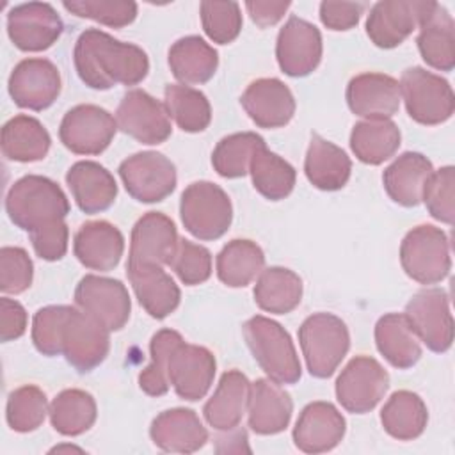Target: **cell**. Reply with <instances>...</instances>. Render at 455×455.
Instances as JSON below:
<instances>
[{
    "label": "cell",
    "mask_w": 455,
    "mask_h": 455,
    "mask_svg": "<svg viewBox=\"0 0 455 455\" xmlns=\"http://www.w3.org/2000/svg\"><path fill=\"white\" fill-rule=\"evenodd\" d=\"M50 423L62 435H80L87 432L98 416L96 402L84 389H64L50 403Z\"/></svg>",
    "instance_id": "41"
},
{
    "label": "cell",
    "mask_w": 455,
    "mask_h": 455,
    "mask_svg": "<svg viewBox=\"0 0 455 455\" xmlns=\"http://www.w3.org/2000/svg\"><path fill=\"white\" fill-rule=\"evenodd\" d=\"M432 7L425 0H382L366 18V34L379 48L389 50L402 44L416 30Z\"/></svg>",
    "instance_id": "15"
},
{
    "label": "cell",
    "mask_w": 455,
    "mask_h": 455,
    "mask_svg": "<svg viewBox=\"0 0 455 455\" xmlns=\"http://www.w3.org/2000/svg\"><path fill=\"white\" fill-rule=\"evenodd\" d=\"M133 293L146 313L156 320L169 316L181 300L174 279L158 265H126Z\"/></svg>",
    "instance_id": "27"
},
{
    "label": "cell",
    "mask_w": 455,
    "mask_h": 455,
    "mask_svg": "<svg viewBox=\"0 0 455 455\" xmlns=\"http://www.w3.org/2000/svg\"><path fill=\"white\" fill-rule=\"evenodd\" d=\"M68 306H44L32 320V341L43 355H60V327Z\"/></svg>",
    "instance_id": "51"
},
{
    "label": "cell",
    "mask_w": 455,
    "mask_h": 455,
    "mask_svg": "<svg viewBox=\"0 0 455 455\" xmlns=\"http://www.w3.org/2000/svg\"><path fill=\"white\" fill-rule=\"evenodd\" d=\"M400 140V130L391 119H364L352 128L350 149L363 164L379 165L398 151Z\"/></svg>",
    "instance_id": "36"
},
{
    "label": "cell",
    "mask_w": 455,
    "mask_h": 455,
    "mask_svg": "<svg viewBox=\"0 0 455 455\" xmlns=\"http://www.w3.org/2000/svg\"><path fill=\"white\" fill-rule=\"evenodd\" d=\"M50 411L46 395L37 386L27 384L14 389L5 405V419L7 425L14 432H32L39 428Z\"/></svg>",
    "instance_id": "45"
},
{
    "label": "cell",
    "mask_w": 455,
    "mask_h": 455,
    "mask_svg": "<svg viewBox=\"0 0 455 455\" xmlns=\"http://www.w3.org/2000/svg\"><path fill=\"white\" fill-rule=\"evenodd\" d=\"M66 183L76 206L89 215L108 210L117 196L114 176L103 165L91 160L73 164L66 174Z\"/></svg>",
    "instance_id": "28"
},
{
    "label": "cell",
    "mask_w": 455,
    "mask_h": 455,
    "mask_svg": "<svg viewBox=\"0 0 455 455\" xmlns=\"http://www.w3.org/2000/svg\"><path fill=\"white\" fill-rule=\"evenodd\" d=\"M73 60L80 80L96 91L117 84L137 85L149 71V59L140 46L117 41L100 28H87L78 36Z\"/></svg>",
    "instance_id": "1"
},
{
    "label": "cell",
    "mask_w": 455,
    "mask_h": 455,
    "mask_svg": "<svg viewBox=\"0 0 455 455\" xmlns=\"http://www.w3.org/2000/svg\"><path fill=\"white\" fill-rule=\"evenodd\" d=\"M215 370V355L208 348L183 341L171 355L169 382L180 398L196 402L210 391Z\"/></svg>",
    "instance_id": "20"
},
{
    "label": "cell",
    "mask_w": 455,
    "mask_h": 455,
    "mask_svg": "<svg viewBox=\"0 0 455 455\" xmlns=\"http://www.w3.org/2000/svg\"><path fill=\"white\" fill-rule=\"evenodd\" d=\"M265 267L261 247L247 238L228 242L217 254V275L229 288H243L251 284Z\"/></svg>",
    "instance_id": "39"
},
{
    "label": "cell",
    "mask_w": 455,
    "mask_h": 455,
    "mask_svg": "<svg viewBox=\"0 0 455 455\" xmlns=\"http://www.w3.org/2000/svg\"><path fill=\"white\" fill-rule=\"evenodd\" d=\"M178 242L174 222L160 212H148L132 229L126 265H169Z\"/></svg>",
    "instance_id": "19"
},
{
    "label": "cell",
    "mask_w": 455,
    "mask_h": 455,
    "mask_svg": "<svg viewBox=\"0 0 455 455\" xmlns=\"http://www.w3.org/2000/svg\"><path fill=\"white\" fill-rule=\"evenodd\" d=\"M249 391L251 382L242 371H224L217 389L203 407L206 423L220 432L236 428L247 409Z\"/></svg>",
    "instance_id": "31"
},
{
    "label": "cell",
    "mask_w": 455,
    "mask_h": 455,
    "mask_svg": "<svg viewBox=\"0 0 455 455\" xmlns=\"http://www.w3.org/2000/svg\"><path fill=\"white\" fill-rule=\"evenodd\" d=\"M455 169L451 165L434 171L425 185L423 197L428 213L444 224L455 219Z\"/></svg>",
    "instance_id": "48"
},
{
    "label": "cell",
    "mask_w": 455,
    "mask_h": 455,
    "mask_svg": "<svg viewBox=\"0 0 455 455\" xmlns=\"http://www.w3.org/2000/svg\"><path fill=\"white\" fill-rule=\"evenodd\" d=\"M293 402L281 384L270 379H256L251 384L247 419L252 432L274 435L283 432L291 419Z\"/></svg>",
    "instance_id": "25"
},
{
    "label": "cell",
    "mask_w": 455,
    "mask_h": 455,
    "mask_svg": "<svg viewBox=\"0 0 455 455\" xmlns=\"http://www.w3.org/2000/svg\"><path fill=\"white\" fill-rule=\"evenodd\" d=\"M180 217L185 229L196 238L217 240L231 226V199L212 181H194L181 194Z\"/></svg>",
    "instance_id": "5"
},
{
    "label": "cell",
    "mask_w": 455,
    "mask_h": 455,
    "mask_svg": "<svg viewBox=\"0 0 455 455\" xmlns=\"http://www.w3.org/2000/svg\"><path fill=\"white\" fill-rule=\"evenodd\" d=\"M5 212L14 226L32 233L46 224L64 220L69 201L50 178L28 174L12 183L5 196Z\"/></svg>",
    "instance_id": "2"
},
{
    "label": "cell",
    "mask_w": 455,
    "mask_h": 455,
    "mask_svg": "<svg viewBox=\"0 0 455 455\" xmlns=\"http://www.w3.org/2000/svg\"><path fill=\"white\" fill-rule=\"evenodd\" d=\"M108 329L82 309L68 306L60 327V355L78 370L87 373L100 366L108 355Z\"/></svg>",
    "instance_id": "8"
},
{
    "label": "cell",
    "mask_w": 455,
    "mask_h": 455,
    "mask_svg": "<svg viewBox=\"0 0 455 455\" xmlns=\"http://www.w3.org/2000/svg\"><path fill=\"white\" fill-rule=\"evenodd\" d=\"M428 411L419 395L400 389L395 391L380 411L384 430L398 441H412L419 437L427 427Z\"/></svg>",
    "instance_id": "38"
},
{
    "label": "cell",
    "mask_w": 455,
    "mask_h": 455,
    "mask_svg": "<svg viewBox=\"0 0 455 455\" xmlns=\"http://www.w3.org/2000/svg\"><path fill=\"white\" fill-rule=\"evenodd\" d=\"M201 23L204 34L219 44L235 41L242 30V12L236 2H201Z\"/></svg>",
    "instance_id": "46"
},
{
    "label": "cell",
    "mask_w": 455,
    "mask_h": 455,
    "mask_svg": "<svg viewBox=\"0 0 455 455\" xmlns=\"http://www.w3.org/2000/svg\"><path fill=\"white\" fill-rule=\"evenodd\" d=\"M400 84L384 73L355 75L347 85L348 108L366 119H389L400 107Z\"/></svg>",
    "instance_id": "23"
},
{
    "label": "cell",
    "mask_w": 455,
    "mask_h": 455,
    "mask_svg": "<svg viewBox=\"0 0 455 455\" xmlns=\"http://www.w3.org/2000/svg\"><path fill=\"white\" fill-rule=\"evenodd\" d=\"M347 430L343 414L331 402L307 403L293 427V443L304 453H323L336 448Z\"/></svg>",
    "instance_id": "21"
},
{
    "label": "cell",
    "mask_w": 455,
    "mask_h": 455,
    "mask_svg": "<svg viewBox=\"0 0 455 455\" xmlns=\"http://www.w3.org/2000/svg\"><path fill=\"white\" fill-rule=\"evenodd\" d=\"M117 172L126 192L140 203L164 201L172 194L178 181L174 164L156 151H142L124 158Z\"/></svg>",
    "instance_id": "10"
},
{
    "label": "cell",
    "mask_w": 455,
    "mask_h": 455,
    "mask_svg": "<svg viewBox=\"0 0 455 455\" xmlns=\"http://www.w3.org/2000/svg\"><path fill=\"white\" fill-rule=\"evenodd\" d=\"M27 331L25 307L9 297L0 299V339L4 343L18 339Z\"/></svg>",
    "instance_id": "54"
},
{
    "label": "cell",
    "mask_w": 455,
    "mask_h": 455,
    "mask_svg": "<svg viewBox=\"0 0 455 455\" xmlns=\"http://www.w3.org/2000/svg\"><path fill=\"white\" fill-rule=\"evenodd\" d=\"M249 172L254 188L270 201H281L288 197L297 180L293 165L279 155L272 153L267 144L259 146L252 155Z\"/></svg>",
    "instance_id": "40"
},
{
    "label": "cell",
    "mask_w": 455,
    "mask_h": 455,
    "mask_svg": "<svg viewBox=\"0 0 455 455\" xmlns=\"http://www.w3.org/2000/svg\"><path fill=\"white\" fill-rule=\"evenodd\" d=\"M123 251V233L107 220H91L82 224L73 240V252L76 259L91 270H114L121 261Z\"/></svg>",
    "instance_id": "24"
},
{
    "label": "cell",
    "mask_w": 455,
    "mask_h": 455,
    "mask_svg": "<svg viewBox=\"0 0 455 455\" xmlns=\"http://www.w3.org/2000/svg\"><path fill=\"white\" fill-rule=\"evenodd\" d=\"M375 343L384 359L398 368L407 370L421 357V343L405 313H387L375 323Z\"/></svg>",
    "instance_id": "33"
},
{
    "label": "cell",
    "mask_w": 455,
    "mask_h": 455,
    "mask_svg": "<svg viewBox=\"0 0 455 455\" xmlns=\"http://www.w3.org/2000/svg\"><path fill=\"white\" fill-rule=\"evenodd\" d=\"M34 277V265L30 256L21 247L0 249V290L4 293H23Z\"/></svg>",
    "instance_id": "50"
},
{
    "label": "cell",
    "mask_w": 455,
    "mask_h": 455,
    "mask_svg": "<svg viewBox=\"0 0 455 455\" xmlns=\"http://www.w3.org/2000/svg\"><path fill=\"white\" fill-rule=\"evenodd\" d=\"M387 387L389 375L384 366L370 355H355L336 380V398L345 411L364 414L375 409Z\"/></svg>",
    "instance_id": "9"
},
{
    "label": "cell",
    "mask_w": 455,
    "mask_h": 455,
    "mask_svg": "<svg viewBox=\"0 0 455 455\" xmlns=\"http://www.w3.org/2000/svg\"><path fill=\"white\" fill-rule=\"evenodd\" d=\"M243 338L252 357L267 377L277 384H295L300 375V361L290 334L281 323L256 315L243 323Z\"/></svg>",
    "instance_id": "3"
},
{
    "label": "cell",
    "mask_w": 455,
    "mask_h": 455,
    "mask_svg": "<svg viewBox=\"0 0 455 455\" xmlns=\"http://www.w3.org/2000/svg\"><path fill=\"white\" fill-rule=\"evenodd\" d=\"M62 5L80 18L94 20L112 28L126 27L137 18V4L130 0H75Z\"/></svg>",
    "instance_id": "47"
},
{
    "label": "cell",
    "mask_w": 455,
    "mask_h": 455,
    "mask_svg": "<svg viewBox=\"0 0 455 455\" xmlns=\"http://www.w3.org/2000/svg\"><path fill=\"white\" fill-rule=\"evenodd\" d=\"M165 108L178 128L188 133H197L208 128L212 121V107L208 98L183 84H169L164 91Z\"/></svg>",
    "instance_id": "42"
},
{
    "label": "cell",
    "mask_w": 455,
    "mask_h": 455,
    "mask_svg": "<svg viewBox=\"0 0 455 455\" xmlns=\"http://www.w3.org/2000/svg\"><path fill=\"white\" fill-rule=\"evenodd\" d=\"M149 437L164 451L194 453L208 441V432L192 409L176 407L160 412L151 427Z\"/></svg>",
    "instance_id": "26"
},
{
    "label": "cell",
    "mask_w": 455,
    "mask_h": 455,
    "mask_svg": "<svg viewBox=\"0 0 455 455\" xmlns=\"http://www.w3.org/2000/svg\"><path fill=\"white\" fill-rule=\"evenodd\" d=\"M352 171V162L347 153L320 137L318 133L311 135V142L304 160V172L309 183L320 190H339L347 185Z\"/></svg>",
    "instance_id": "32"
},
{
    "label": "cell",
    "mask_w": 455,
    "mask_h": 455,
    "mask_svg": "<svg viewBox=\"0 0 455 455\" xmlns=\"http://www.w3.org/2000/svg\"><path fill=\"white\" fill-rule=\"evenodd\" d=\"M364 4L355 2H322L320 20L331 30H350L359 23Z\"/></svg>",
    "instance_id": "53"
},
{
    "label": "cell",
    "mask_w": 455,
    "mask_h": 455,
    "mask_svg": "<svg viewBox=\"0 0 455 455\" xmlns=\"http://www.w3.org/2000/svg\"><path fill=\"white\" fill-rule=\"evenodd\" d=\"M185 339L172 329H160L149 343L151 363L139 373V387L149 396H162L169 391V363L178 345Z\"/></svg>",
    "instance_id": "43"
},
{
    "label": "cell",
    "mask_w": 455,
    "mask_h": 455,
    "mask_svg": "<svg viewBox=\"0 0 455 455\" xmlns=\"http://www.w3.org/2000/svg\"><path fill=\"white\" fill-rule=\"evenodd\" d=\"M75 304L108 331L123 329L132 311L126 286L119 279L100 277L94 274L82 277L76 284Z\"/></svg>",
    "instance_id": "14"
},
{
    "label": "cell",
    "mask_w": 455,
    "mask_h": 455,
    "mask_svg": "<svg viewBox=\"0 0 455 455\" xmlns=\"http://www.w3.org/2000/svg\"><path fill=\"white\" fill-rule=\"evenodd\" d=\"M116 121L121 132L148 146L162 144L172 133L165 103L142 89H132L123 96L116 110Z\"/></svg>",
    "instance_id": "13"
},
{
    "label": "cell",
    "mask_w": 455,
    "mask_h": 455,
    "mask_svg": "<svg viewBox=\"0 0 455 455\" xmlns=\"http://www.w3.org/2000/svg\"><path fill=\"white\" fill-rule=\"evenodd\" d=\"M421 59L434 69L451 71L455 66V23L451 14L437 2L423 16L416 39Z\"/></svg>",
    "instance_id": "29"
},
{
    "label": "cell",
    "mask_w": 455,
    "mask_h": 455,
    "mask_svg": "<svg viewBox=\"0 0 455 455\" xmlns=\"http://www.w3.org/2000/svg\"><path fill=\"white\" fill-rule=\"evenodd\" d=\"M290 2H261V0H249L245 2V9L251 16V20L259 27V28H267L275 25L284 12L290 9Z\"/></svg>",
    "instance_id": "55"
},
{
    "label": "cell",
    "mask_w": 455,
    "mask_h": 455,
    "mask_svg": "<svg viewBox=\"0 0 455 455\" xmlns=\"http://www.w3.org/2000/svg\"><path fill=\"white\" fill-rule=\"evenodd\" d=\"M299 343L307 371L316 379H327L347 355L350 334L339 316L315 313L299 327Z\"/></svg>",
    "instance_id": "4"
},
{
    "label": "cell",
    "mask_w": 455,
    "mask_h": 455,
    "mask_svg": "<svg viewBox=\"0 0 455 455\" xmlns=\"http://www.w3.org/2000/svg\"><path fill=\"white\" fill-rule=\"evenodd\" d=\"M405 316L428 350L443 354L451 347L453 318L450 313V299L444 290L425 288L414 293L405 306Z\"/></svg>",
    "instance_id": "12"
},
{
    "label": "cell",
    "mask_w": 455,
    "mask_h": 455,
    "mask_svg": "<svg viewBox=\"0 0 455 455\" xmlns=\"http://www.w3.org/2000/svg\"><path fill=\"white\" fill-rule=\"evenodd\" d=\"M171 270L187 286H196L210 279L212 275V254L206 247L190 240L180 238L178 247L169 261Z\"/></svg>",
    "instance_id": "49"
},
{
    "label": "cell",
    "mask_w": 455,
    "mask_h": 455,
    "mask_svg": "<svg viewBox=\"0 0 455 455\" xmlns=\"http://www.w3.org/2000/svg\"><path fill=\"white\" fill-rule=\"evenodd\" d=\"M2 153L11 162H39L46 156L52 139L43 123L32 116H14L2 128Z\"/></svg>",
    "instance_id": "35"
},
{
    "label": "cell",
    "mask_w": 455,
    "mask_h": 455,
    "mask_svg": "<svg viewBox=\"0 0 455 455\" xmlns=\"http://www.w3.org/2000/svg\"><path fill=\"white\" fill-rule=\"evenodd\" d=\"M275 57L283 73L288 76H306L322 60L320 30L297 16H290L277 34Z\"/></svg>",
    "instance_id": "18"
},
{
    "label": "cell",
    "mask_w": 455,
    "mask_h": 455,
    "mask_svg": "<svg viewBox=\"0 0 455 455\" xmlns=\"http://www.w3.org/2000/svg\"><path fill=\"white\" fill-rule=\"evenodd\" d=\"M219 53L199 36H187L169 48V68L183 85L206 84L217 71Z\"/></svg>",
    "instance_id": "34"
},
{
    "label": "cell",
    "mask_w": 455,
    "mask_h": 455,
    "mask_svg": "<svg viewBox=\"0 0 455 455\" xmlns=\"http://www.w3.org/2000/svg\"><path fill=\"white\" fill-rule=\"evenodd\" d=\"M7 87L20 108L44 110L53 105L60 92V73L48 59H23L14 66Z\"/></svg>",
    "instance_id": "17"
},
{
    "label": "cell",
    "mask_w": 455,
    "mask_h": 455,
    "mask_svg": "<svg viewBox=\"0 0 455 455\" xmlns=\"http://www.w3.org/2000/svg\"><path fill=\"white\" fill-rule=\"evenodd\" d=\"M302 299V279L290 268L270 267L259 272L254 284V302L274 315L293 311Z\"/></svg>",
    "instance_id": "37"
},
{
    "label": "cell",
    "mask_w": 455,
    "mask_h": 455,
    "mask_svg": "<svg viewBox=\"0 0 455 455\" xmlns=\"http://www.w3.org/2000/svg\"><path fill=\"white\" fill-rule=\"evenodd\" d=\"M432 172V162L425 155L405 151L384 169L382 183L396 204L411 208L421 203L425 185Z\"/></svg>",
    "instance_id": "30"
},
{
    "label": "cell",
    "mask_w": 455,
    "mask_h": 455,
    "mask_svg": "<svg viewBox=\"0 0 455 455\" xmlns=\"http://www.w3.org/2000/svg\"><path fill=\"white\" fill-rule=\"evenodd\" d=\"M117 132L116 117L98 105H76L68 110L59 126L60 142L76 155L103 153Z\"/></svg>",
    "instance_id": "11"
},
{
    "label": "cell",
    "mask_w": 455,
    "mask_h": 455,
    "mask_svg": "<svg viewBox=\"0 0 455 455\" xmlns=\"http://www.w3.org/2000/svg\"><path fill=\"white\" fill-rule=\"evenodd\" d=\"M400 263L405 274L419 284L441 283L451 268L446 233L432 224L412 228L402 240Z\"/></svg>",
    "instance_id": "6"
},
{
    "label": "cell",
    "mask_w": 455,
    "mask_h": 455,
    "mask_svg": "<svg viewBox=\"0 0 455 455\" xmlns=\"http://www.w3.org/2000/svg\"><path fill=\"white\" fill-rule=\"evenodd\" d=\"M265 140L254 132L231 133L220 139L212 153V165L222 178H242L249 172L252 155Z\"/></svg>",
    "instance_id": "44"
},
{
    "label": "cell",
    "mask_w": 455,
    "mask_h": 455,
    "mask_svg": "<svg viewBox=\"0 0 455 455\" xmlns=\"http://www.w3.org/2000/svg\"><path fill=\"white\" fill-rule=\"evenodd\" d=\"M240 103L259 128H281L295 114V98L279 78H258L247 85Z\"/></svg>",
    "instance_id": "22"
},
{
    "label": "cell",
    "mask_w": 455,
    "mask_h": 455,
    "mask_svg": "<svg viewBox=\"0 0 455 455\" xmlns=\"http://www.w3.org/2000/svg\"><path fill=\"white\" fill-rule=\"evenodd\" d=\"M400 96L412 121L434 126L448 121L455 110V96L448 80L423 68H407L400 78Z\"/></svg>",
    "instance_id": "7"
},
{
    "label": "cell",
    "mask_w": 455,
    "mask_h": 455,
    "mask_svg": "<svg viewBox=\"0 0 455 455\" xmlns=\"http://www.w3.org/2000/svg\"><path fill=\"white\" fill-rule=\"evenodd\" d=\"M30 235L32 247L36 254L41 259L46 261H57L60 259L66 251H68V238H69V229L64 220H57L52 224H46Z\"/></svg>",
    "instance_id": "52"
},
{
    "label": "cell",
    "mask_w": 455,
    "mask_h": 455,
    "mask_svg": "<svg viewBox=\"0 0 455 455\" xmlns=\"http://www.w3.org/2000/svg\"><path fill=\"white\" fill-rule=\"evenodd\" d=\"M64 23L53 5L46 2H28L7 12V34L21 52L48 50L62 34Z\"/></svg>",
    "instance_id": "16"
}]
</instances>
